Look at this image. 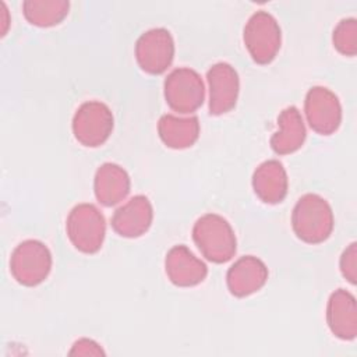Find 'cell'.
Here are the masks:
<instances>
[{
    "label": "cell",
    "instance_id": "44dd1931",
    "mask_svg": "<svg viewBox=\"0 0 357 357\" xmlns=\"http://www.w3.org/2000/svg\"><path fill=\"white\" fill-rule=\"evenodd\" d=\"M340 272L346 280L351 284L357 282V243H351L340 257Z\"/></svg>",
    "mask_w": 357,
    "mask_h": 357
},
{
    "label": "cell",
    "instance_id": "2e32d148",
    "mask_svg": "<svg viewBox=\"0 0 357 357\" xmlns=\"http://www.w3.org/2000/svg\"><path fill=\"white\" fill-rule=\"evenodd\" d=\"M289 180L283 165L271 159L262 162L252 174V188L265 204H279L287 194Z\"/></svg>",
    "mask_w": 357,
    "mask_h": 357
},
{
    "label": "cell",
    "instance_id": "7a4b0ae2",
    "mask_svg": "<svg viewBox=\"0 0 357 357\" xmlns=\"http://www.w3.org/2000/svg\"><path fill=\"white\" fill-rule=\"evenodd\" d=\"M192 240L211 262L225 264L237 250V240L230 223L218 213H205L192 226Z\"/></svg>",
    "mask_w": 357,
    "mask_h": 357
},
{
    "label": "cell",
    "instance_id": "9c48e42d",
    "mask_svg": "<svg viewBox=\"0 0 357 357\" xmlns=\"http://www.w3.org/2000/svg\"><path fill=\"white\" fill-rule=\"evenodd\" d=\"M310 127L321 135H331L340 127L342 106L339 98L325 86H312L304 100Z\"/></svg>",
    "mask_w": 357,
    "mask_h": 357
},
{
    "label": "cell",
    "instance_id": "30bf717a",
    "mask_svg": "<svg viewBox=\"0 0 357 357\" xmlns=\"http://www.w3.org/2000/svg\"><path fill=\"white\" fill-rule=\"evenodd\" d=\"M209 85V113L220 116L230 112L237 102L240 91L238 74L226 61L215 63L206 73Z\"/></svg>",
    "mask_w": 357,
    "mask_h": 357
},
{
    "label": "cell",
    "instance_id": "e0dca14e",
    "mask_svg": "<svg viewBox=\"0 0 357 357\" xmlns=\"http://www.w3.org/2000/svg\"><path fill=\"white\" fill-rule=\"evenodd\" d=\"M279 130L271 137V148L278 155H289L298 151L305 141V126L296 106H287L278 117Z\"/></svg>",
    "mask_w": 357,
    "mask_h": 357
},
{
    "label": "cell",
    "instance_id": "9a60e30c",
    "mask_svg": "<svg viewBox=\"0 0 357 357\" xmlns=\"http://www.w3.org/2000/svg\"><path fill=\"white\" fill-rule=\"evenodd\" d=\"M130 187L128 173L117 163H103L95 173V197L105 206H113L121 202L128 195Z\"/></svg>",
    "mask_w": 357,
    "mask_h": 357
},
{
    "label": "cell",
    "instance_id": "7c38bea8",
    "mask_svg": "<svg viewBox=\"0 0 357 357\" xmlns=\"http://www.w3.org/2000/svg\"><path fill=\"white\" fill-rule=\"evenodd\" d=\"M165 271L169 280L178 287H192L205 280L208 266L183 244L172 247L165 258Z\"/></svg>",
    "mask_w": 357,
    "mask_h": 357
},
{
    "label": "cell",
    "instance_id": "7402d4cb",
    "mask_svg": "<svg viewBox=\"0 0 357 357\" xmlns=\"http://www.w3.org/2000/svg\"><path fill=\"white\" fill-rule=\"evenodd\" d=\"M68 354H71V356H103L105 351L95 340L82 337V339H78L77 342H74Z\"/></svg>",
    "mask_w": 357,
    "mask_h": 357
},
{
    "label": "cell",
    "instance_id": "ba28073f",
    "mask_svg": "<svg viewBox=\"0 0 357 357\" xmlns=\"http://www.w3.org/2000/svg\"><path fill=\"white\" fill-rule=\"evenodd\" d=\"M174 57V40L166 28L144 32L135 43V59L142 71L151 75L165 73Z\"/></svg>",
    "mask_w": 357,
    "mask_h": 357
},
{
    "label": "cell",
    "instance_id": "4fadbf2b",
    "mask_svg": "<svg viewBox=\"0 0 357 357\" xmlns=\"http://www.w3.org/2000/svg\"><path fill=\"white\" fill-rule=\"evenodd\" d=\"M326 324L331 332L342 340H353L357 336L356 297L344 290H335L326 304Z\"/></svg>",
    "mask_w": 357,
    "mask_h": 357
},
{
    "label": "cell",
    "instance_id": "3957f363",
    "mask_svg": "<svg viewBox=\"0 0 357 357\" xmlns=\"http://www.w3.org/2000/svg\"><path fill=\"white\" fill-rule=\"evenodd\" d=\"M66 230L71 244L84 254H95L102 248L106 236V220L93 204L75 205L66 220Z\"/></svg>",
    "mask_w": 357,
    "mask_h": 357
},
{
    "label": "cell",
    "instance_id": "d6986e66",
    "mask_svg": "<svg viewBox=\"0 0 357 357\" xmlns=\"http://www.w3.org/2000/svg\"><path fill=\"white\" fill-rule=\"evenodd\" d=\"M70 3L66 0H26L22 3L25 18L36 26L49 28L60 24L68 14Z\"/></svg>",
    "mask_w": 357,
    "mask_h": 357
},
{
    "label": "cell",
    "instance_id": "5bb4252c",
    "mask_svg": "<svg viewBox=\"0 0 357 357\" xmlns=\"http://www.w3.org/2000/svg\"><path fill=\"white\" fill-rule=\"evenodd\" d=\"M268 280L266 265L254 255L238 258L227 271L229 291L236 297H247L258 291Z\"/></svg>",
    "mask_w": 357,
    "mask_h": 357
},
{
    "label": "cell",
    "instance_id": "52a82bcc",
    "mask_svg": "<svg viewBox=\"0 0 357 357\" xmlns=\"http://www.w3.org/2000/svg\"><path fill=\"white\" fill-rule=\"evenodd\" d=\"M165 99L169 107L177 113H194L205 99V88L201 75L188 67L174 68L165 79Z\"/></svg>",
    "mask_w": 357,
    "mask_h": 357
},
{
    "label": "cell",
    "instance_id": "6da1fadb",
    "mask_svg": "<svg viewBox=\"0 0 357 357\" xmlns=\"http://www.w3.org/2000/svg\"><path fill=\"white\" fill-rule=\"evenodd\" d=\"M333 225L332 208L324 197L308 192L298 198L291 213V226L301 241L324 243L332 234Z\"/></svg>",
    "mask_w": 357,
    "mask_h": 357
},
{
    "label": "cell",
    "instance_id": "ac0fdd59",
    "mask_svg": "<svg viewBox=\"0 0 357 357\" xmlns=\"http://www.w3.org/2000/svg\"><path fill=\"white\" fill-rule=\"evenodd\" d=\"M158 132L166 146L185 149L192 146L199 137V120L197 116L163 114L158 123Z\"/></svg>",
    "mask_w": 357,
    "mask_h": 357
},
{
    "label": "cell",
    "instance_id": "8992f818",
    "mask_svg": "<svg viewBox=\"0 0 357 357\" xmlns=\"http://www.w3.org/2000/svg\"><path fill=\"white\" fill-rule=\"evenodd\" d=\"M113 113L99 100L84 102L74 113L73 132L75 139L88 148L100 146L113 131Z\"/></svg>",
    "mask_w": 357,
    "mask_h": 357
},
{
    "label": "cell",
    "instance_id": "603a6c76",
    "mask_svg": "<svg viewBox=\"0 0 357 357\" xmlns=\"http://www.w3.org/2000/svg\"><path fill=\"white\" fill-rule=\"evenodd\" d=\"M0 4H1L3 13H4V17H3V25H4V28H3V31H1V36H4L6 32H7V26H8V18H6V17L8 15V11H7V7H6V4H4L3 1H1Z\"/></svg>",
    "mask_w": 357,
    "mask_h": 357
},
{
    "label": "cell",
    "instance_id": "277c9868",
    "mask_svg": "<svg viewBox=\"0 0 357 357\" xmlns=\"http://www.w3.org/2000/svg\"><path fill=\"white\" fill-rule=\"evenodd\" d=\"M244 45L257 64H269L278 54L282 43V32L276 18L265 11L254 13L243 32Z\"/></svg>",
    "mask_w": 357,
    "mask_h": 357
},
{
    "label": "cell",
    "instance_id": "5b68a950",
    "mask_svg": "<svg viewBox=\"0 0 357 357\" xmlns=\"http://www.w3.org/2000/svg\"><path fill=\"white\" fill-rule=\"evenodd\" d=\"M52 252L39 240H25L20 243L10 258V272L22 286L33 287L40 284L50 273Z\"/></svg>",
    "mask_w": 357,
    "mask_h": 357
},
{
    "label": "cell",
    "instance_id": "8fae6325",
    "mask_svg": "<svg viewBox=\"0 0 357 357\" xmlns=\"http://www.w3.org/2000/svg\"><path fill=\"white\" fill-rule=\"evenodd\" d=\"M152 220V204L148 197L139 194L114 211L112 218V227L121 237L137 238L149 230Z\"/></svg>",
    "mask_w": 357,
    "mask_h": 357
},
{
    "label": "cell",
    "instance_id": "ffe728a7",
    "mask_svg": "<svg viewBox=\"0 0 357 357\" xmlns=\"http://www.w3.org/2000/svg\"><path fill=\"white\" fill-rule=\"evenodd\" d=\"M335 49L343 56H356L357 53V20L343 18L337 22L332 33Z\"/></svg>",
    "mask_w": 357,
    "mask_h": 357
}]
</instances>
